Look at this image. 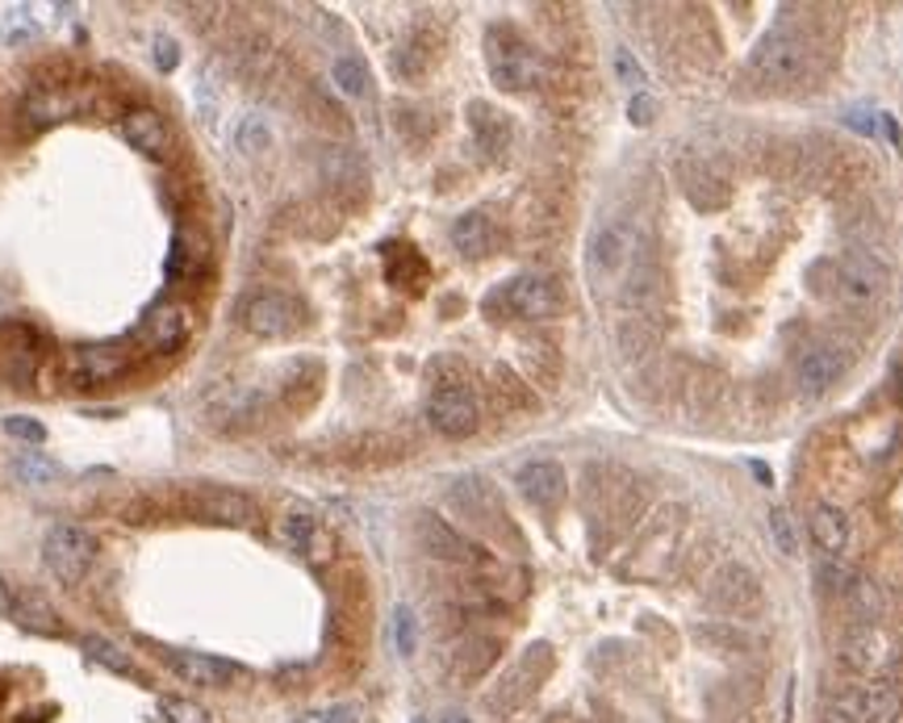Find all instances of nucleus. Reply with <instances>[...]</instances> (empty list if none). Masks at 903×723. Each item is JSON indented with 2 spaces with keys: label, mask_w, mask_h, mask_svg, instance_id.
<instances>
[{
  "label": "nucleus",
  "mask_w": 903,
  "mask_h": 723,
  "mask_svg": "<svg viewBox=\"0 0 903 723\" xmlns=\"http://www.w3.org/2000/svg\"><path fill=\"white\" fill-rule=\"evenodd\" d=\"M486 63H490V76L498 88L506 92H527L544 80V63L536 47L523 38L519 29L511 26H493L486 38Z\"/></svg>",
  "instance_id": "1"
},
{
  "label": "nucleus",
  "mask_w": 903,
  "mask_h": 723,
  "mask_svg": "<svg viewBox=\"0 0 903 723\" xmlns=\"http://www.w3.org/2000/svg\"><path fill=\"white\" fill-rule=\"evenodd\" d=\"M135 364V344L130 339H101V344H80L63 356V376L72 381V389H92L117 381Z\"/></svg>",
  "instance_id": "2"
},
{
  "label": "nucleus",
  "mask_w": 903,
  "mask_h": 723,
  "mask_svg": "<svg viewBox=\"0 0 903 723\" xmlns=\"http://www.w3.org/2000/svg\"><path fill=\"white\" fill-rule=\"evenodd\" d=\"M486 310L490 314H511V319H523V322L552 319L561 310V289L548 276H540V272H523V276H511L486 301Z\"/></svg>",
  "instance_id": "3"
},
{
  "label": "nucleus",
  "mask_w": 903,
  "mask_h": 723,
  "mask_svg": "<svg viewBox=\"0 0 903 723\" xmlns=\"http://www.w3.org/2000/svg\"><path fill=\"white\" fill-rule=\"evenodd\" d=\"M97 557V539L80 523H55L42 539V564L63 586H76Z\"/></svg>",
  "instance_id": "4"
},
{
  "label": "nucleus",
  "mask_w": 903,
  "mask_h": 723,
  "mask_svg": "<svg viewBox=\"0 0 903 723\" xmlns=\"http://www.w3.org/2000/svg\"><path fill=\"white\" fill-rule=\"evenodd\" d=\"M832 272H837V294L849 306H875V301H882L887 285H891L887 264L878 255H870V251H845L832 264Z\"/></svg>",
  "instance_id": "5"
},
{
  "label": "nucleus",
  "mask_w": 903,
  "mask_h": 723,
  "mask_svg": "<svg viewBox=\"0 0 903 723\" xmlns=\"http://www.w3.org/2000/svg\"><path fill=\"white\" fill-rule=\"evenodd\" d=\"M548 670H552V648H548V644H531L519 661L502 673V682L493 686L490 711L502 715V711H515V707H523L527 698L536 695V686L548 677Z\"/></svg>",
  "instance_id": "6"
},
{
  "label": "nucleus",
  "mask_w": 903,
  "mask_h": 723,
  "mask_svg": "<svg viewBox=\"0 0 903 723\" xmlns=\"http://www.w3.org/2000/svg\"><path fill=\"white\" fill-rule=\"evenodd\" d=\"M636 260H640V235L628 222H611L590 239V276L602 285L628 276L636 269Z\"/></svg>",
  "instance_id": "7"
},
{
  "label": "nucleus",
  "mask_w": 903,
  "mask_h": 723,
  "mask_svg": "<svg viewBox=\"0 0 903 723\" xmlns=\"http://www.w3.org/2000/svg\"><path fill=\"white\" fill-rule=\"evenodd\" d=\"M427 423L443 435V439H468L481 427V406L473 398V389L465 385H439L427 402Z\"/></svg>",
  "instance_id": "8"
},
{
  "label": "nucleus",
  "mask_w": 903,
  "mask_h": 723,
  "mask_svg": "<svg viewBox=\"0 0 903 723\" xmlns=\"http://www.w3.org/2000/svg\"><path fill=\"white\" fill-rule=\"evenodd\" d=\"M849 373V351L841 344H816L799 356L794 364V385L803 398H824L841 376Z\"/></svg>",
  "instance_id": "9"
},
{
  "label": "nucleus",
  "mask_w": 903,
  "mask_h": 723,
  "mask_svg": "<svg viewBox=\"0 0 903 723\" xmlns=\"http://www.w3.org/2000/svg\"><path fill=\"white\" fill-rule=\"evenodd\" d=\"M239 319L260 339H285L298 331V306L285 294H251L239 310Z\"/></svg>",
  "instance_id": "10"
},
{
  "label": "nucleus",
  "mask_w": 903,
  "mask_h": 723,
  "mask_svg": "<svg viewBox=\"0 0 903 723\" xmlns=\"http://www.w3.org/2000/svg\"><path fill=\"white\" fill-rule=\"evenodd\" d=\"M807 67V42H799L791 34H769L766 42L753 51V72L769 84L799 80Z\"/></svg>",
  "instance_id": "11"
},
{
  "label": "nucleus",
  "mask_w": 903,
  "mask_h": 723,
  "mask_svg": "<svg viewBox=\"0 0 903 723\" xmlns=\"http://www.w3.org/2000/svg\"><path fill=\"white\" fill-rule=\"evenodd\" d=\"M189 507L210 519V523H230V527H251L260 519V507L239 494V489H226V485H201L189 494Z\"/></svg>",
  "instance_id": "12"
},
{
  "label": "nucleus",
  "mask_w": 903,
  "mask_h": 723,
  "mask_svg": "<svg viewBox=\"0 0 903 723\" xmlns=\"http://www.w3.org/2000/svg\"><path fill=\"white\" fill-rule=\"evenodd\" d=\"M192 331V319L185 306H176V301H164V306H155L147 319H142V326H138L135 344L142 351H151V356H160V351H176L185 339H189Z\"/></svg>",
  "instance_id": "13"
},
{
  "label": "nucleus",
  "mask_w": 903,
  "mask_h": 723,
  "mask_svg": "<svg viewBox=\"0 0 903 723\" xmlns=\"http://www.w3.org/2000/svg\"><path fill=\"white\" fill-rule=\"evenodd\" d=\"M122 135L147 160H167L172 155V126H167V117L160 109H147V105L130 109L122 117Z\"/></svg>",
  "instance_id": "14"
},
{
  "label": "nucleus",
  "mask_w": 903,
  "mask_h": 723,
  "mask_svg": "<svg viewBox=\"0 0 903 723\" xmlns=\"http://www.w3.org/2000/svg\"><path fill=\"white\" fill-rule=\"evenodd\" d=\"M515 485H519V494L536 510H556L565 502V494H569V477H565V469L556 460H531V464H523Z\"/></svg>",
  "instance_id": "15"
},
{
  "label": "nucleus",
  "mask_w": 903,
  "mask_h": 723,
  "mask_svg": "<svg viewBox=\"0 0 903 723\" xmlns=\"http://www.w3.org/2000/svg\"><path fill=\"white\" fill-rule=\"evenodd\" d=\"M712 602L732 611V615H744L762 602V582L749 564H724L719 573L712 577Z\"/></svg>",
  "instance_id": "16"
},
{
  "label": "nucleus",
  "mask_w": 903,
  "mask_h": 723,
  "mask_svg": "<svg viewBox=\"0 0 903 723\" xmlns=\"http://www.w3.org/2000/svg\"><path fill=\"white\" fill-rule=\"evenodd\" d=\"M452 507L461 510L465 519H473L477 527H486V532H493V527H502V519H506V510H502V502H498V494H493L490 485L481 482V477H461V482L452 485Z\"/></svg>",
  "instance_id": "17"
},
{
  "label": "nucleus",
  "mask_w": 903,
  "mask_h": 723,
  "mask_svg": "<svg viewBox=\"0 0 903 723\" xmlns=\"http://www.w3.org/2000/svg\"><path fill=\"white\" fill-rule=\"evenodd\" d=\"M164 661L180 682H189V686H210V690L226 686V682L239 673L230 661L205 657V652H180V648H164Z\"/></svg>",
  "instance_id": "18"
},
{
  "label": "nucleus",
  "mask_w": 903,
  "mask_h": 723,
  "mask_svg": "<svg viewBox=\"0 0 903 723\" xmlns=\"http://www.w3.org/2000/svg\"><path fill=\"white\" fill-rule=\"evenodd\" d=\"M418 544H423V552L427 557H436V561H473L477 557V548L468 544L448 519H439V514H418Z\"/></svg>",
  "instance_id": "19"
},
{
  "label": "nucleus",
  "mask_w": 903,
  "mask_h": 723,
  "mask_svg": "<svg viewBox=\"0 0 903 723\" xmlns=\"http://www.w3.org/2000/svg\"><path fill=\"white\" fill-rule=\"evenodd\" d=\"M468 130H473L477 147L486 155H502L511 147V117L502 109H493L490 101H473L468 105Z\"/></svg>",
  "instance_id": "20"
},
{
  "label": "nucleus",
  "mask_w": 903,
  "mask_h": 723,
  "mask_svg": "<svg viewBox=\"0 0 903 723\" xmlns=\"http://www.w3.org/2000/svg\"><path fill=\"white\" fill-rule=\"evenodd\" d=\"M841 661L853 673H875L882 665V636L875 623H853L841 640Z\"/></svg>",
  "instance_id": "21"
},
{
  "label": "nucleus",
  "mask_w": 903,
  "mask_h": 723,
  "mask_svg": "<svg viewBox=\"0 0 903 723\" xmlns=\"http://www.w3.org/2000/svg\"><path fill=\"white\" fill-rule=\"evenodd\" d=\"M452 247L465 255V260H486L498 247V230L486 214H461L452 222Z\"/></svg>",
  "instance_id": "22"
},
{
  "label": "nucleus",
  "mask_w": 903,
  "mask_h": 723,
  "mask_svg": "<svg viewBox=\"0 0 903 723\" xmlns=\"http://www.w3.org/2000/svg\"><path fill=\"white\" fill-rule=\"evenodd\" d=\"M812 539L820 548L828 561H841V552L849 548V514L841 507H820L812 510Z\"/></svg>",
  "instance_id": "23"
},
{
  "label": "nucleus",
  "mask_w": 903,
  "mask_h": 723,
  "mask_svg": "<svg viewBox=\"0 0 903 723\" xmlns=\"http://www.w3.org/2000/svg\"><path fill=\"white\" fill-rule=\"evenodd\" d=\"M857 715L866 723H903V698L895 686L887 682H875L857 695Z\"/></svg>",
  "instance_id": "24"
},
{
  "label": "nucleus",
  "mask_w": 903,
  "mask_h": 723,
  "mask_svg": "<svg viewBox=\"0 0 903 723\" xmlns=\"http://www.w3.org/2000/svg\"><path fill=\"white\" fill-rule=\"evenodd\" d=\"M280 539H285V548L289 552H310L314 548V539H318V519L310 514L305 507H289L285 510V519H280Z\"/></svg>",
  "instance_id": "25"
},
{
  "label": "nucleus",
  "mask_w": 903,
  "mask_h": 723,
  "mask_svg": "<svg viewBox=\"0 0 903 723\" xmlns=\"http://www.w3.org/2000/svg\"><path fill=\"white\" fill-rule=\"evenodd\" d=\"M330 80H335V88H339L343 97H364V92H368V67L360 63L356 54H339V59L330 63Z\"/></svg>",
  "instance_id": "26"
},
{
  "label": "nucleus",
  "mask_w": 903,
  "mask_h": 723,
  "mask_svg": "<svg viewBox=\"0 0 903 723\" xmlns=\"http://www.w3.org/2000/svg\"><path fill=\"white\" fill-rule=\"evenodd\" d=\"M493 657H498V644L493 640H468L465 652H456V673L465 682H477L493 665Z\"/></svg>",
  "instance_id": "27"
},
{
  "label": "nucleus",
  "mask_w": 903,
  "mask_h": 723,
  "mask_svg": "<svg viewBox=\"0 0 903 723\" xmlns=\"http://www.w3.org/2000/svg\"><path fill=\"white\" fill-rule=\"evenodd\" d=\"M849 602H853V611H857V619L862 623H875L878 615H882V589L870 582V577H857L853 573V582H849Z\"/></svg>",
  "instance_id": "28"
},
{
  "label": "nucleus",
  "mask_w": 903,
  "mask_h": 723,
  "mask_svg": "<svg viewBox=\"0 0 903 723\" xmlns=\"http://www.w3.org/2000/svg\"><path fill=\"white\" fill-rule=\"evenodd\" d=\"M84 652L97 661V665H105V670H113V673H126V677H135V682H142V673L135 670V661L122 652V648H113L110 640H101V636H88L84 640Z\"/></svg>",
  "instance_id": "29"
},
{
  "label": "nucleus",
  "mask_w": 903,
  "mask_h": 723,
  "mask_svg": "<svg viewBox=\"0 0 903 723\" xmlns=\"http://www.w3.org/2000/svg\"><path fill=\"white\" fill-rule=\"evenodd\" d=\"M13 477L26 485H51L59 477V464L42 452H22L13 460Z\"/></svg>",
  "instance_id": "30"
},
{
  "label": "nucleus",
  "mask_w": 903,
  "mask_h": 723,
  "mask_svg": "<svg viewBox=\"0 0 903 723\" xmlns=\"http://www.w3.org/2000/svg\"><path fill=\"white\" fill-rule=\"evenodd\" d=\"M235 142H239V151H247V155H260L273 142V130H268V122L260 113H243V122L235 130Z\"/></svg>",
  "instance_id": "31"
},
{
  "label": "nucleus",
  "mask_w": 903,
  "mask_h": 723,
  "mask_svg": "<svg viewBox=\"0 0 903 723\" xmlns=\"http://www.w3.org/2000/svg\"><path fill=\"white\" fill-rule=\"evenodd\" d=\"M393 640H398L402 657H414V648H418V619H414L411 607H398L393 611Z\"/></svg>",
  "instance_id": "32"
},
{
  "label": "nucleus",
  "mask_w": 903,
  "mask_h": 723,
  "mask_svg": "<svg viewBox=\"0 0 903 723\" xmlns=\"http://www.w3.org/2000/svg\"><path fill=\"white\" fill-rule=\"evenodd\" d=\"M769 536H774V544H778V552H782V557H794V552H799V539H794L791 514H787L782 507L769 510Z\"/></svg>",
  "instance_id": "33"
},
{
  "label": "nucleus",
  "mask_w": 903,
  "mask_h": 723,
  "mask_svg": "<svg viewBox=\"0 0 903 723\" xmlns=\"http://www.w3.org/2000/svg\"><path fill=\"white\" fill-rule=\"evenodd\" d=\"M611 63H615V76H619V84H628L631 92H644V84H649V76H644V67H640V59H636V54L619 47Z\"/></svg>",
  "instance_id": "34"
},
{
  "label": "nucleus",
  "mask_w": 903,
  "mask_h": 723,
  "mask_svg": "<svg viewBox=\"0 0 903 723\" xmlns=\"http://www.w3.org/2000/svg\"><path fill=\"white\" fill-rule=\"evenodd\" d=\"M4 431H9L13 439H26V444H42V439H47V427H42L38 419H29V414H9V419H4Z\"/></svg>",
  "instance_id": "35"
},
{
  "label": "nucleus",
  "mask_w": 903,
  "mask_h": 723,
  "mask_svg": "<svg viewBox=\"0 0 903 723\" xmlns=\"http://www.w3.org/2000/svg\"><path fill=\"white\" fill-rule=\"evenodd\" d=\"M167 276H172V281H180V276H192V251H189V239H185V235H176V239H172Z\"/></svg>",
  "instance_id": "36"
},
{
  "label": "nucleus",
  "mask_w": 903,
  "mask_h": 723,
  "mask_svg": "<svg viewBox=\"0 0 903 723\" xmlns=\"http://www.w3.org/2000/svg\"><path fill=\"white\" fill-rule=\"evenodd\" d=\"M628 117L631 126H653V117H657V101L649 97V92H636L628 105Z\"/></svg>",
  "instance_id": "37"
},
{
  "label": "nucleus",
  "mask_w": 903,
  "mask_h": 723,
  "mask_svg": "<svg viewBox=\"0 0 903 723\" xmlns=\"http://www.w3.org/2000/svg\"><path fill=\"white\" fill-rule=\"evenodd\" d=\"M151 54H155V67H160V72H172V67L180 63V51H176V42H172L167 34H160V38L151 42Z\"/></svg>",
  "instance_id": "38"
},
{
  "label": "nucleus",
  "mask_w": 903,
  "mask_h": 723,
  "mask_svg": "<svg viewBox=\"0 0 903 723\" xmlns=\"http://www.w3.org/2000/svg\"><path fill=\"white\" fill-rule=\"evenodd\" d=\"M414 723H473V720H468L465 711H443V715H423V720Z\"/></svg>",
  "instance_id": "39"
},
{
  "label": "nucleus",
  "mask_w": 903,
  "mask_h": 723,
  "mask_svg": "<svg viewBox=\"0 0 903 723\" xmlns=\"http://www.w3.org/2000/svg\"><path fill=\"white\" fill-rule=\"evenodd\" d=\"M13 611V594H9V586L0 582V615H9Z\"/></svg>",
  "instance_id": "40"
},
{
  "label": "nucleus",
  "mask_w": 903,
  "mask_h": 723,
  "mask_svg": "<svg viewBox=\"0 0 903 723\" xmlns=\"http://www.w3.org/2000/svg\"><path fill=\"white\" fill-rule=\"evenodd\" d=\"M895 385H900V402H903V364H900V373H895Z\"/></svg>",
  "instance_id": "41"
}]
</instances>
